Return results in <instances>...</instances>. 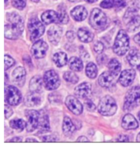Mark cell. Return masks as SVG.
<instances>
[{
    "label": "cell",
    "mask_w": 140,
    "mask_h": 147,
    "mask_svg": "<svg viewBox=\"0 0 140 147\" xmlns=\"http://www.w3.org/2000/svg\"><path fill=\"white\" fill-rule=\"evenodd\" d=\"M13 114V110L8 105H5V116L6 118H9Z\"/></svg>",
    "instance_id": "cell-41"
},
{
    "label": "cell",
    "mask_w": 140,
    "mask_h": 147,
    "mask_svg": "<svg viewBox=\"0 0 140 147\" xmlns=\"http://www.w3.org/2000/svg\"><path fill=\"white\" fill-rule=\"evenodd\" d=\"M134 41L140 46V32L134 37Z\"/></svg>",
    "instance_id": "cell-47"
},
{
    "label": "cell",
    "mask_w": 140,
    "mask_h": 147,
    "mask_svg": "<svg viewBox=\"0 0 140 147\" xmlns=\"http://www.w3.org/2000/svg\"><path fill=\"white\" fill-rule=\"evenodd\" d=\"M104 49H105L104 45L101 42H100V41H97V42L94 44V50L96 53H98V54L102 53L104 51Z\"/></svg>",
    "instance_id": "cell-37"
},
{
    "label": "cell",
    "mask_w": 140,
    "mask_h": 147,
    "mask_svg": "<svg viewBox=\"0 0 140 147\" xmlns=\"http://www.w3.org/2000/svg\"><path fill=\"white\" fill-rule=\"evenodd\" d=\"M76 130V127L73 124V121L69 116L64 118L63 124H62V131L64 134L66 136H70Z\"/></svg>",
    "instance_id": "cell-24"
},
{
    "label": "cell",
    "mask_w": 140,
    "mask_h": 147,
    "mask_svg": "<svg viewBox=\"0 0 140 147\" xmlns=\"http://www.w3.org/2000/svg\"><path fill=\"white\" fill-rule=\"evenodd\" d=\"M69 68L72 71H76V72H79L83 69V64L82 60L80 58H77V57H72L70 58L69 61Z\"/></svg>",
    "instance_id": "cell-28"
},
{
    "label": "cell",
    "mask_w": 140,
    "mask_h": 147,
    "mask_svg": "<svg viewBox=\"0 0 140 147\" xmlns=\"http://www.w3.org/2000/svg\"><path fill=\"white\" fill-rule=\"evenodd\" d=\"M117 104L112 96L107 95L100 100L98 106V111L101 115L109 116L114 115L117 111Z\"/></svg>",
    "instance_id": "cell-3"
},
{
    "label": "cell",
    "mask_w": 140,
    "mask_h": 147,
    "mask_svg": "<svg viewBox=\"0 0 140 147\" xmlns=\"http://www.w3.org/2000/svg\"><path fill=\"white\" fill-rule=\"evenodd\" d=\"M114 75L110 72H104L98 78V84L101 87L105 88H112L115 84Z\"/></svg>",
    "instance_id": "cell-15"
},
{
    "label": "cell",
    "mask_w": 140,
    "mask_h": 147,
    "mask_svg": "<svg viewBox=\"0 0 140 147\" xmlns=\"http://www.w3.org/2000/svg\"><path fill=\"white\" fill-rule=\"evenodd\" d=\"M92 86L90 83L84 82L78 85L75 88V94L80 98H87L91 93Z\"/></svg>",
    "instance_id": "cell-16"
},
{
    "label": "cell",
    "mask_w": 140,
    "mask_h": 147,
    "mask_svg": "<svg viewBox=\"0 0 140 147\" xmlns=\"http://www.w3.org/2000/svg\"><path fill=\"white\" fill-rule=\"evenodd\" d=\"M7 1H8V0H5V3L7 2Z\"/></svg>",
    "instance_id": "cell-55"
},
{
    "label": "cell",
    "mask_w": 140,
    "mask_h": 147,
    "mask_svg": "<svg viewBox=\"0 0 140 147\" xmlns=\"http://www.w3.org/2000/svg\"><path fill=\"white\" fill-rule=\"evenodd\" d=\"M137 116H138V118H139V122H140V112H139V113H138Z\"/></svg>",
    "instance_id": "cell-52"
},
{
    "label": "cell",
    "mask_w": 140,
    "mask_h": 147,
    "mask_svg": "<svg viewBox=\"0 0 140 147\" xmlns=\"http://www.w3.org/2000/svg\"><path fill=\"white\" fill-rule=\"evenodd\" d=\"M71 16L75 21H82L85 20L88 16L87 10L83 6H78L75 7L71 12Z\"/></svg>",
    "instance_id": "cell-22"
},
{
    "label": "cell",
    "mask_w": 140,
    "mask_h": 147,
    "mask_svg": "<svg viewBox=\"0 0 140 147\" xmlns=\"http://www.w3.org/2000/svg\"><path fill=\"white\" fill-rule=\"evenodd\" d=\"M90 24L96 30H101L107 25V16L101 10L94 8L92 10L90 17Z\"/></svg>",
    "instance_id": "cell-6"
},
{
    "label": "cell",
    "mask_w": 140,
    "mask_h": 147,
    "mask_svg": "<svg viewBox=\"0 0 140 147\" xmlns=\"http://www.w3.org/2000/svg\"><path fill=\"white\" fill-rule=\"evenodd\" d=\"M107 67H108L109 72L116 77L120 72V70H121V64L116 59H112V60L109 61Z\"/></svg>",
    "instance_id": "cell-29"
},
{
    "label": "cell",
    "mask_w": 140,
    "mask_h": 147,
    "mask_svg": "<svg viewBox=\"0 0 140 147\" xmlns=\"http://www.w3.org/2000/svg\"><path fill=\"white\" fill-rule=\"evenodd\" d=\"M48 98H49L50 103L53 104V105L62 103V96L57 92H53L50 94L48 96Z\"/></svg>",
    "instance_id": "cell-34"
},
{
    "label": "cell",
    "mask_w": 140,
    "mask_h": 147,
    "mask_svg": "<svg viewBox=\"0 0 140 147\" xmlns=\"http://www.w3.org/2000/svg\"><path fill=\"white\" fill-rule=\"evenodd\" d=\"M77 36L81 42H85V43L92 42L94 38V34L89 30L86 29L85 28L79 29L78 32H77Z\"/></svg>",
    "instance_id": "cell-26"
},
{
    "label": "cell",
    "mask_w": 140,
    "mask_h": 147,
    "mask_svg": "<svg viewBox=\"0 0 140 147\" xmlns=\"http://www.w3.org/2000/svg\"><path fill=\"white\" fill-rule=\"evenodd\" d=\"M77 142H88L89 140L85 136H80L77 138Z\"/></svg>",
    "instance_id": "cell-45"
},
{
    "label": "cell",
    "mask_w": 140,
    "mask_h": 147,
    "mask_svg": "<svg viewBox=\"0 0 140 147\" xmlns=\"http://www.w3.org/2000/svg\"><path fill=\"white\" fill-rule=\"evenodd\" d=\"M57 140L58 139H57L55 136L53 135L46 136L42 138V141L46 142H56L57 141Z\"/></svg>",
    "instance_id": "cell-42"
},
{
    "label": "cell",
    "mask_w": 140,
    "mask_h": 147,
    "mask_svg": "<svg viewBox=\"0 0 140 147\" xmlns=\"http://www.w3.org/2000/svg\"><path fill=\"white\" fill-rule=\"evenodd\" d=\"M65 104L68 109L75 115H80L83 112V105L74 96H68L66 98Z\"/></svg>",
    "instance_id": "cell-12"
},
{
    "label": "cell",
    "mask_w": 140,
    "mask_h": 147,
    "mask_svg": "<svg viewBox=\"0 0 140 147\" xmlns=\"http://www.w3.org/2000/svg\"><path fill=\"white\" fill-rule=\"evenodd\" d=\"M53 60L57 67H62L67 64V55L64 52H57L53 55Z\"/></svg>",
    "instance_id": "cell-27"
},
{
    "label": "cell",
    "mask_w": 140,
    "mask_h": 147,
    "mask_svg": "<svg viewBox=\"0 0 140 147\" xmlns=\"http://www.w3.org/2000/svg\"><path fill=\"white\" fill-rule=\"evenodd\" d=\"M85 1H87L88 3H94L95 1H96L97 0H85Z\"/></svg>",
    "instance_id": "cell-50"
},
{
    "label": "cell",
    "mask_w": 140,
    "mask_h": 147,
    "mask_svg": "<svg viewBox=\"0 0 140 147\" xmlns=\"http://www.w3.org/2000/svg\"><path fill=\"white\" fill-rule=\"evenodd\" d=\"M140 104V87L132 88L127 93L125 98L123 109L125 111H131Z\"/></svg>",
    "instance_id": "cell-5"
},
{
    "label": "cell",
    "mask_w": 140,
    "mask_h": 147,
    "mask_svg": "<svg viewBox=\"0 0 140 147\" xmlns=\"http://www.w3.org/2000/svg\"><path fill=\"white\" fill-rule=\"evenodd\" d=\"M63 78L65 81L73 84H77L79 81L78 76L75 73L71 72V71H67V72L64 73Z\"/></svg>",
    "instance_id": "cell-33"
},
{
    "label": "cell",
    "mask_w": 140,
    "mask_h": 147,
    "mask_svg": "<svg viewBox=\"0 0 140 147\" xmlns=\"http://www.w3.org/2000/svg\"><path fill=\"white\" fill-rule=\"evenodd\" d=\"M15 64V61L8 55H5V70H8Z\"/></svg>",
    "instance_id": "cell-36"
},
{
    "label": "cell",
    "mask_w": 140,
    "mask_h": 147,
    "mask_svg": "<svg viewBox=\"0 0 140 147\" xmlns=\"http://www.w3.org/2000/svg\"><path fill=\"white\" fill-rule=\"evenodd\" d=\"M84 105H85V107L87 109V110L90 111V112H93V111L96 110V105L90 99H86L84 102Z\"/></svg>",
    "instance_id": "cell-39"
},
{
    "label": "cell",
    "mask_w": 140,
    "mask_h": 147,
    "mask_svg": "<svg viewBox=\"0 0 140 147\" xmlns=\"http://www.w3.org/2000/svg\"><path fill=\"white\" fill-rule=\"evenodd\" d=\"M26 78V71L23 67H17L12 72V79L14 84L22 87L24 85Z\"/></svg>",
    "instance_id": "cell-14"
},
{
    "label": "cell",
    "mask_w": 140,
    "mask_h": 147,
    "mask_svg": "<svg viewBox=\"0 0 140 147\" xmlns=\"http://www.w3.org/2000/svg\"><path fill=\"white\" fill-rule=\"evenodd\" d=\"M8 142H22V138L20 137H15L11 139Z\"/></svg>",
    "instance_id": "cell-48"
},
{
    "label": "cell",
    "mask_w": 140,
    "mask_h": 147,
    "mask_svg": "<svg viewBox=\"0 0 140 147\" xmlns=\"http://www.w3.org/2000/svg\"><path fill=\"white\" fill-rule=\"evenodd\" d=\"M42 97L40 93L31 92L27 94L25 98V103L28 107H36L40 105Z\"/></svg>",
    "instance_id": "cell-17"
},
{
    "label": "cell",
    "mask_w": 140,
    "mask_h": 147,
    "mask_svg": "<svg viewBox=\"0 0 140 147\" xmlns=\"http://www.w3.org/2000/svg\"><path fill=\"white\" fill-rule=\"evenodd\" d=\"M58 12L53 10H46L41 16L42 22L46 25H49L52 23H57L58 21Z\"/></svg>",
    "instance_id": "cell-23"
},
{
    "label": "cell",
    "mask_w": 140,
    "mask_h": 147,
    "mask_svg": "<svg viewBox=\"0 0 140 147\" xmlns=\"http://www.w3.org/2000/svg\"><path fill=\"white\" fill-rule=\"evenodd\" d=\"M70 1H71V2H75V1H77V0H69Z\"/></svg>",
    "instance_id": "cell-54"
},
{
    "label": "cell",
    "mask_w": 140,
    "mask_h": 147,
    "mask_svg": "<svg viewBox=\"0 0 140 147\" xmlns=\"http://www.w3.org/2000/svg\"><path fill=\"white\" fill-rule=\"evenodd\" d=\"M105 60H106V56H105V55H100L99 57H98L97 62L99 64H102V63H104V62H105Z\"/></svg>",
    "instance_id": "cell-46"
},
{
    "label": "cell",
    "mask_w": 140,
    "mask_h": 147,
    "mask_svg": "<svg viewBox=\"0 0 140 147\" xmlns=\"http://www.w3.org/2000/svg\"><path fill=\"white\" fill-rule=\"evenodd\" d=\"M117 141L118 142H129V138L128 136H127L125 135H120V136H119V137L118 138Z\"/></svg>",
    "instance_id": "cell-44"
},
{
    "label": "cell",
    "mask_w": 140,
    "mask_h": 147,
    "mask_svg": "<svg viewBox=\"0 0 140 147\" xmlns=\"http://www.w3.org/2000/svg\"><path fill=\"white\" fill-rule=\"evenodd\" d=\"M12 5L19 10H23L26 6V0H12Z\"/></svg>",
    "instance_id": "cell-35"
},
{
    "label": "cell",
    "mask_w": 140,
    "mask_h": 147,
    "mask_svg": "<svg viewBox=\"0 0 140 147\" xmlns=\"http://www.w3.org/2000/svg\"><path fill=\"white\" fill-rule=\"evenodd\" d=\"M66 38L70 42H73L75 38V34L73 31H69L66 33Z\"/></svg>",
    "instance_id": "cell-43"
},
{
    "label": "cell",
    "mask_w": 140,
    "mask_h": 147,
    "mask_svg": "<svg viewBox=\"0 0 140 147\" xmlns=\"http://www.w3.org/2000/svg\"><path fill=\"white\" fill-rule=\"evenodd\" d=\"M62 34V29L59 26H53L47 32L49 40L52 44L57 45L60 42Z\"/></svg>",
    "instance_id": "cell-18"
},
{
    "label": "cell",
    "mask_w": 140,
    "mask_h": 147,
    "mask_svg": "<svg viewBox=\"0 0 140 147\" xmlns=\"http://www.w3.org/2000/svg\"><path fill=\"white\" fill-rule=\"evenodd\" d=\"M135 71L133 69H127L123 71L120 74L119 82L124 87H128L133 82L135 78Z\"/></svg>",
    "instance_id": "cell-13"
},
{
    "label": "cell",
    "mask_w": 140,
    "mask_h": 147,
    "mask_svg": "<svg viewBox=\"0 0 140 147\" xmlns=\"http://www.w3.org/2000/svg\"><path fill=\"white\" fill-rule=\"evenodd\" d=\"M44 80L40 75H36L32 78L30 82V90L31 92H42Z\"/></svg>",
    "instance_id": "cell-21"
},
{
    "label": "cell",
    "mask_w": 140,
    "mask_h": 147,
    "mask_svg": "<svg viewBox=\"0 0 140 147\" xmlns=\"http://www.w3.org/2000/svg\"><path fill=\"white\" fill-rule=\"evenodd\" d=\"M5 99L9 105L15 106L21 103L22 94L15 86H7L5 88Z\"/></svg>",
    "instance_id": "cell-8"
},
{
    "label": "cell",
    "mask_w": 140,
    "mask_h": 147,
    "mask_svg": "<svg viewBox=\"0 0 140 147\" xmlns=\"http://www.w3.org/2000/svg\"><path fill=\"white\" fill-rule=\"evenodd\" d=\"M26 142H38V141L34 138H27Z\"/></svg>",
    "instance_id": "cell-49"
},
{
    "label": "cell",
    "mask_w": 140,
    "mask_h": 147,
    "mask_svg": "<svg viewBox=\"0 0 140 147\" xmlns=\"http://www.w3.org/2000/svg\"><path fill=\"white\" fill-rule=\"evenodd\" d=\"M48 45L44 41L39 40L33 45L31 49V53L35 58L41 59L45 57Z\"/></svg>",
    "instance_id": "cell-11"
},
{
    "label": "cell",
    "mask_w": 140,
    "mask_h": 147,
    "mask_svg": "<svg viewBox=\"0 0 140 147\" xmlns=\"http://www.w3.org/2000/svg\"><path fill=\"white\" fill-rule=\"evenodd\" d=\"M126 2L124 0H114V6L116 8H124L126 6Z\"/></svg>",
    "instance_id": "cell-40"
},
{
    "label": "cell",
    "mask_w": 140,
    "mask_h": 147,
    "mask_svg": "<svg viewBox=\"0 0 140 147\" xmlns=\"http://www.w3.org/2000/svg\"><path fill=\"white\" fill-rule=\"evenodd\" d=\"M58 21H57V23H60V24H66L68 22H69V16H68L67 13H66V11L65 8H62V6L59 7L58 8Z\"/></svg>",
    "instance_id": "cell-32"
},
{
    "label": "cell",
    "mask_w": 140,
    "mask_h": 147,
    "mask_svg": "<svg viewBox=\"0 0 140 147\" xmlns=\"http://www.w3.org/2000/svg\"><path fill=\"white\" fill-rule=\"evenodd\" d=\"M129 64L136 69L140 68V53L135 49H133L129 51L127 56Z\"/></svg>",
    "instance_id": "cell-20"
},
{
    "label": "cell",
    "mask_w": 140,
    "mask_h": 147,
    "mask_svg": "<svg viewBox=\"0 0 140 147\" xmlns=\"http://www.w3.org/2000/svg\"><path fill=\"white\" fill-rule=\"evenodd\" d=\"M27 118L26 129L28 132L34 131L38 127L40 113L34 110H28L26 112Z\"/></svg>",
    "instance_id": "cell-10"
},
{
    "label": "cell",
    "mask_w": 140,
    "mask_h": 147,
    "mask_svg": "<svg viewBox=\"0 0 140 147\" xmlns=\"http://www.w3.org/2000/svg\"><path fill=\"white\" fill-rule=\"evenodd\" d=\"M137 9L129 8L124 17V21L127 26L129 32H134L140 29V15H136Z\"/></svg>",
    "instance_id": "cell-4"
},
{
    "label": "cell",
    "mask_w": 140,
    "mask_h": 147,
    "mask_svg": "<svg viewBox=\"0 0 140 147\" xmlns=\"http://www.w3.org/2000/svg\"><path fill=\"white\" fill-rule=\"evenodd\" d=\"M10 126L13 129H15L18 131H22L26 127V123L24 120L21 118H14L10 122Z\"/></svg>",
    "instance_id": "cell-30"
},
{
    "label": "cell",
    "mask_w": 140,
    "mask_h": 147,
    "mask_svg": "<svg viewBox=\"0 0 140 147\" xmlns=\"http://www.w3.org/2000/svg\"><path fill=\"white\" fill-rule=\"evenodd\" d=\"M129 49V37L125 30H121L118 32L115 40L113 50L118 55H125Z\"/></svg>",
    "instance_id": "cell-2"
},
{
    "label": "cell",
    "mask_w": 140,
    "mask_h": 147,
    "mask_svg": "<svg viewBox=\"0 0 140 147\" xmlns=\"http://www.w3.org/2000/svg\"><path fill=\"white\" fill-rule=\"evenodd\" d=\"M85 73L86 75L89 78L94 79L96 78L98 74V69L96 64L93 62H89L86 66L85 69Z\"/></svg>",
    "instance_id": "cell-31"
},
{
    "label": "cell",
    "mask_w": 140,
    "mask_h": 147,
    "mask_svg": "<svg viewBox=\"0 0 140 147\" xmlns=\"http://www.w3.org/2000/svg\"><path fill=\"white\" fill-rule=\"evenodd\" d=\"M8 23L5 25V37L8 39H17L24 29V21L22 17L17 13H8L6 15Z\"/></svg>",
    "instance_id": "cell-1"
},
{
    "label": "cell",
    "mask_w": 140,
    "mask_h": 147,
    "mask_svg": "<svg viewBox=\"0 0 140 147\" xmlns=\"http://www.w3.org/2000/svg\"><path fill=\"white\" fill-rule=\"evenodd\" d=\"M32 1H34V2H36V3H37V2H38L39 1V0H32Z\"/></svg>",
    "instance_id": "cell-53"
},
{
    "label": "cell",
    "mask_w": 140,
    "mask_h": 147,
    "mask_svg": "<svg viewBox=\"0 0 140 147\" xmlns=\"http://www.w3.org/2000/svg\"><path fill=\"white\" fill-rule=\"evenodd\" d=\"M28 30L30 32V40L33 42L43 35L44 32V27L38 19L33 18L29 21Z\"/></svg>",
    "instance_id": "cell-7"
},
{
    "label": "cell",
    "mask_w": 140,
    "mask_h": 147,
    "mask_svg": "<svg viewBox=\"0 0 140 147\" xmlns=\"http://www.w3.org/2000/svg\"><path fill=\"white\" fill-rule=\"evenodd\" d=\"M44 86L49 90H56L60 85V80L57 73L53 70H49L44 73Z\"/></svg>",
    "instance_id": "cell-9"
},
{
    "label": "cell",
    "mask_w": 140,
    "mask_h": 147,
    "mask_svg": "<svg viewBox=\"0 0 140 147\" xmlns=\"http://www.w3.org/2000/svg\"><path fill=\"white\" fill-rule=\"evenodd\" d=\"M38 127L40 133H46L50 130L49 116L45 113H44V112L40 113Z\"/></svg>",
    "instance_id": "cell-25"
},
{
    "label": "cell",
    "mask_w": 140,
    "mask_h": 147,
    "mask_svg": "<svg viewBox=\"0 0 140 147\" xmlns=\"http://www.w3.org/2000/svg\"><path fill=\"white\" fill-rule=\"evenodd\" d=\"M100 6L103 8H112L114 6V0H103L100 3Z\"/></svg>",
    "instance_id": "cell-38"
},
{
    "label": "cell",
    "mask_w": 140,
    "mask_h": 147,
    "mask_svg": "<svg viewBox=\"0 0 140 147\" xmlns=\"http://www.w3.org/2000/svg\"><path fill=\"white\" fill-rule=\"evenodd\" d=\"M137 141L139 142H140V132L139 133V134H138L137 136Z\"/></svg>",
    "instance_id": "cell-51"
},
{
    "label": "cell",
    "mask_w": 140,
    "mask_h": 147,
    "mask_svg": "<svg viewBox=\"0 0 140 147\" xmlns=\"http://www.w3.org/2000/svg\"><path fill=\"white\" fill-rule=\"evenodd\" d=\"M122 127L126 130L136 129L139 127L137 120L132 114H127L124 116L122 121Z\"/></svg>",
    "instance_id": "cell-19"
}]
</instances>
